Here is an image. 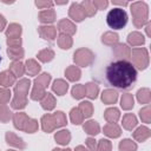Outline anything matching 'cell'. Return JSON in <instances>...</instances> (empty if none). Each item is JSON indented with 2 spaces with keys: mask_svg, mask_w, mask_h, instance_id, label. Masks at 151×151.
Segmentation results:
<instances>
[{
  "mask_svg": "<svg viewBox=\"0 0 151 151\" xmlns=\"http://www.w3.org/2000/svg\"><path fill=\"white\" fill-rule=\"evenodd\" d=\"M106 79L113 87L127 90L137 80V70L127 60H117L106 67Z\"/></svg>",
  "mask_w": 151,
  "mask_h": 151,
  "instance_id": "cell-1",
  "label": "cell"
},
{
  "mask_svg": "<svg viewBox=\"0 0 151 151\" xmlns=\"http://www.w3.org/2000/svg\"><path fill=\"white\" fill-rule=\"evenodd\" d=\"M133 25L137 28H142L149 22V6L144 1H134L130 6Z\"/></svg>",
  "mask_w": 151,
  "mask_h": 151,
  "instance_id": "cell-2",
  "label": "cell"
},
{
  "mask_svg": "<svg viewBox=\"0 0 151 151\" xmlns=\"http://www.w3.org/2000/svg\"><path fill=\"white\" fill-rule=\"evenodd\" d=\"M106 22H107V25L111 28H113V29H120L127 22V13L123 8H120V7H114V8H112L107 13V15H106Z\"/></svg>",
  "mask_w": 151,
  "mask_h": 151,
  "instance_id": "cell-3",
  "label": "cell"
},
{
  "mask_svg": "<svg viewBox=\"0 0 151 151\" xmlns=\"http://www.w3.org/2000/svg\"><path fill=\"white\" fill-rule=\"evenodd\" d=\"M130 58L132 59V63H133L132 65L140 71L145 70L149 66V52L145 47L132 48Z\"/></svg>",
  "mask_w": 151,
  "mask_h": 151,
  "instance_id": "cell-4",
  "label": "cell"
},
{
  "mask_svg": "<svg viewBox=\"0 0 151 151\" xmlns=\"http://www.w3.org/2000/svg\"><path fill=\"white\" fill-rule=\"evenodd\" d=\"M73 61L78 67H87L94 61V54L91 50L81 47L73 53Z\"/></svg>",
  "mask_w": 151,
  "mask_h": 151,
  "instance_id": "cell-5",
  "label": "cell"
},
{
  "mask_svg": "<svg viewBox=\"0 0 151 151\" xmlns=\"http://www.w3.org/2000/svg\"><path fill=\"white\" fill-rule=\"evenodd\" d=\"M31 87V81L27 78H21L18 83L14 85V97L20 98H27L28 90Z\"/></svg>",
  "mask_w": 151,
  "mask_h": 151,
  "instance_id": "cell-6",
  "label": "cell"
},
{
  "mask_svg": "<svg viewBox=\"0 0 151 151\" xmlns=\"http://www.w3.org/2000/svg\"><path fill=\"white\" fill-rule=\"evenodd\" d=\"M40 123H41V129H42V131L46 132V133H50V132L54 131L55 129H58L57 123H55V118H54V116L51 114V113L44 114V116L41 117Z\"/></svg>",
  "mask_w": 151,
  "mask_h": 151,
  "instance_id": "cell-7",
  "label": "cell"
},
{
  "mask_svg": "<svg viewBox=\"0 0 151 151\" xmlns=\"http://www.w3.org/2000/svg\"><path fill=\"white\" fill-rule=\"evenodd\" d=\"M68 17H70L73 21H76V22H80V21H83V20L86 18L81 5L78 4V2H73V4L71 5V7H70V9H68Z\"/></svg>",
  "mask_w": 151,
  "mask_h": 151,
  "instance_id": "cell-8",
  "label": "cell"
},
{
  "mask_svg": "<svg viewBox=\"0 0 151 151\" xmlns=\"http://www.w3.org/2000/svg\"><path fill=\"white\" fill-rule=\"evenodd\" d=\"M57 27H58V31L61 34H66V35H70V37H72L77 32L76 25L71 20H68V19H61V20H59Z\"/></svg>",
  "mask_w": 151,
  "mask_h": 151,
  "instance_id": "cell-9",
  "label": "cell"
},
{
  "mask_svg": "<svg viewBox=\"0 0 151 151\" xmlns=\"http://www.w3.org/2000/svg\"><path fill=\"white\" fill-rule=\"evenodd\" d=\"M38 33L42 39H45L47 41H53L57 38V27H54L52 25L40 26V27H38Z\"/></svg>",
  "mask_w": 151,
  "mask_h": 151,
  "instance_id": "cell-10",
  "label": "cell"
},
{
  "mask_svg": "<svg viewBox=\"0 0 151 151\" xmlns=\"http://www.w3.org/2000/svg\"><path fill=\"white\" fill-rule=\"evenodd\" d=\"M5 139H6V143H7L8 145L14 146V147H17V149H19V150H24V149L26 147V143L24 142V139L20 138L19 136H17L15 133L11 132V131L6 132Z\"/></svg>",
  "mask_w": 151,
  "mask_h": 151,
  "instance_id": "cell-11",
  "label": "cell"
},
{
  "mask_svg": "<svg viewBox=\"0 0 151 151\" xmlns=\"http://www.w3.org/2000/svg\"><path fill=\"white\" fill-rule=\"evenodd\" d=\"M113 53H114L116 58H118L119 60H127V59H130L131 50L127 45L118 42L117 45L113 46Z\"/></svg>",
  "mask_w": 151,
  "mask_h": 151,
  "instance_id": "cell-12",
  "label": "cell"
},
{
  "mask_svg": "<svg viewBox=\"0 0 151 151\" xmlns=\"http://www.w3.org/2000/svg\"><path fill=\"white\" fill-rule=\"evenodd\" d=\"M103 132L110 138H118L122 134V129L117 123H107L106 125H104Z\"/></svg>",
  "mask_w": 151,
  "mask_h": 151,
  "instance_id": "cell-13",
  "label": "cell"
},
{
  "mask_svg": "<svg viewBox=\"0 0 151 151\" xmlns=\"http://www.w3.org/2000/svg\"><path fill=\"white\" fill-rule=\"evenodd\" d=\"M13 119V125L17 130L19 131H24V127H25V124L27 123V120L29 119V117L25 113V112H17L13 114L12 117Z\"/></svg>",
  "mask_w": 151,
  "mask_h": 151,
  "instance_id": "cell-14",
  "label": "cell"
},
{
  "mask_svg": "<svg viewBox=\"0 0 151 151\" xmlns=\"http://www.w3.org/2000/svg\"><path fill=\"white\" fill-rule=\"evenodd\" d=\"M55 11L53 8H50V9H42L39 12L38 14V18H39V21L42 22V24H52L55 21Z\"/></svg>",
  "mask_w": 151,
  "mask_h": 151,
  "instance_id": "cell-15",
  "label": "cell"
},
{
  "mask_svg": "<svg viewBox=\"0 0 151 151\" xmlns=\"http://www.w3.org/2000/svg\"><path fill=\"white\" fill-rule=\"evenodd\" d=\"M15 77L13 76V73L7 70V71H2L0 73V87H9L12 85L15 84Z\"/></svg>",
  "mask_w": 151,
  "mask_h": 151,
  "instance_id": "cell-16",
  "label": "cell"
},
{
  "mask_svg": "<svg viewBox=\"0 0 151 151\" xmlns=\"http://www.w3.org/2000/svg\"><path fill=\"white\" fill-rule=\"evenodd\" d=\"M68 90V83L64 79H55L52 84V91L57 96H64Z\"/></svg>",
  "mask_w": 151,
  "mask_h": 151,
  "instance_id": "cell-17",
  "label": "cell"
},
{
  "mask_svg": "<svg viewBox=\"0 0 151 151\" xmlns=\"http://www.w3.org/2000/svg\"><path fill=\"white\" fill-rule=\"evenodd\" d=\"M41 70L40 64L35 59H27L25 63V73L28 76H37Z\"/></svg>",
  "mask_w": 151,
  "mask_h": 151,
  "instance_id": "cell-18",
  "label": "cell"
},
{
  "mask_svg": "<svg viewBox=\"0 0 151 151\" xmlns=\"http://www.w3.org/2000/svg\"><path fill=\"white\" fill-rule=\"evenodd\" d=\"M132 136H133V138H134L137 142L143 143V142H145L146 139L150 138L151 131H150V129L146 127V126H139V127H137V129L134 130V132H133Z\"/></svg>",
  "mask_w": 151,
  "mask_h": 151,
  "instance_id": "cell-19",
  "label": "cell"
},
{
  "mask_svg": "<svg viewBox=\"0 0 151 151\" xmlns=\"http://www.w3.org/2000/svg\"><path fill=\"white\" fill-rule=\"evenodd\" d=\"M101 100H103L104 104H107V105L114 104L118 100V92L112 90V88L104 90L103 93H101Z\"/></svg>",
  "mask_w": 151,
  "mask_h": 151,
  "instance_id": "cell-20",
  "label": "cell"
},
{
  "mask_svg": "<svg viewBox=\"0 0 151 151\" xmlns=\"http://www.w3.org/2000/svg\"><path fill=\"white\" fill-rule=\"evenodd\" d=\"M122 124H123V127L125 130H129L131 131L132 129H134L138 124V120H137V117L133 114V113H125L123 116V120H122Z\"/></svg>",
  "mask_w": 151,
  "mask_h": 151,
  "instance_id": "cell-21",
  "label": "cell"
},
{
  "mask_svg": "<svg viewBox=\"0 0 151 151\" xmlns=\"http://www.w3.org/2000/svg\"><path fill=\"white\" fill-rule=\"evenodd\" d=\"M127 42L131 46H142L145 42V38L140 32L134 31L127 35Z\"/></svg>",
  "mask_w": 151,
  "mask_h": 151,
  "instance_id": "cell-22",
  "label": "cell"
},
{
  "mask_svg": "<svg viewBox=\"0 0 151 151\" xmlns=\"http://www.w3.org/2000/svg\"><path fill=\"white\" fill-rule=\"evenodd\" d=\"M65 77L70 80V81H78L81 77V71L78 66L76 65H72V66H68L66 70H65Z\"/></svg>",
  "mask_w": 151,
  "mask_h": 151,
  "instance_id": "cell-23",
  "label": "cell"
},
{
  "mask_svg": "<svg viewBox=\"0 0 151 151\" xmlns=\"http://www.w3.org/2000/svg\"><path fill=\"white\" fill-rule=\"evenodd\" d=\"M50 83H51V74H50V73H41V74H39V76L34 79V81H33L34 87L42 88V90H45V88L50 85Z\"/></svg>",
  "mask_w": 151,
  "mask_h": 151,
  "instance_id": "cell-24",
  "label": "cell"
},
{
  "mask_svg": "<svg viewBox=\"0 0 151 151\" xmlns=\"http://www.w3.org/2000/svg\"><path fill=\"white\" fill-rule=\"evenodd\" d=\"M55 104H57V101H55L54 96H53L52 93H48V92H46V94L44 96V98L40 100L41 107H42L44 110H46V111L53 110V109L55 107Z\"/></svg>",
  "mask_w": 151,
  "mask_h": 151,
  "instance_id": "cell-25",
  "label": "cell"
},
{
  "mask_svg": "<svg viewBox=\"0 0 151 151\" xmlns=\"http://www.w3.org/2000/svg\"><path fill=\"white\" fill-rule=\"evenodd\" d=\"M104 118L107 123H117L118 119L120 118V112L117 107H109L104 112Z\"/></svg>",
  "mask_w": 151,
  "mask_h": 151,
  "instance_id": "cell-26",
  "label": "cell"
},
{
  "mask_svg": "<svg viewBox=\"0 0 151 151\" xmlns=\"http://www.w3.org/2000/svg\"><path fill=\"white\" fill-rule=\"evenodd\" d=\"M83 130L90 136H96L100 132V126L96 120H87L84 123Z\"/></svg>",
  "mask_w": 151,
  "mask_h": 151,
  "instance_id": "cell-27",
  "label": "cell"
},
{
  "mask_svg": "<svg viewBox=\"0 0 151 151\" xmlns=\"http://www.w3.org/2000/svg\"><path fill=\"white\" fill-rule=\"evenodd\" d=\"M21 33H22V28L17 22L9 24L8 27L6 28V32H5V34H6L7 38H20L21 37Z\"/></svg>",
  "mask_w": 151,
  "mask_h": 151,
  "instance_id": "cell-28",
  "label": "cell"
},
{
  "mask_svg": "<svg viewBox=\"0 0 151 151\" xmlns=\"http://www.w3.org/2000/svg\"><path fill=\"white\" fill-rule=\"evenodd\" d=\"M118 40H119V35L114 32H105L103 35H101V42L107 45V46H114L118 44Z\"/></svg>",
  "mask_w": 151,
  "mask_h": 151,
  "instance_id": "cell-29",
  "label": "cell"
},
{
  "mask_svg": "<svg viewBox=\"0 0 151 151\" xmlns=\"http://www.w3.org/2000/svg\"><path fill=\"white\" fill-rule=\"evenodd\" d=\"M7 55L13 61H20L25 55V51L22 47H8Z\"/></svg>",
  "mask_w": 151,
  "mask_h": 151,
  "instance_id": "cell-30",
  "label": "cell"
},
{
  "mask_svg": "<svg viewBox=\"0 0 151 151\" xmlns=\"http://www.w3.org/2000/svg\"><path fill=\"white\" fill-rule=\"evenodd\" d=\"M54 139L60 145H66L71 140V132L68 130H60L54 134Z\"/></svg>",
  "mask_w": 151,
  "mask_h": 151,
  "instance_id": "cell-31",
  "label": "cell"
},
{
  "mask_svg": "<svg viewBox=\"0 0 151 151\" xmlns=\"http://www.w3.org/2000/svg\"><path fill=\"white\" fill-rule=\"evenodd\" d=\"M137 100L140 104H146L149 105L151 101V91L147 87H143L140 90H138L137 92Z\"/></svg>",
  "mask_w": 151,
  "mask_h": 151,
  "instance_id": "cell-32",
  "label": "cell"
},
{
  "mask_svg": "<svg viewBox=\"0 0 151 151\" xmlns=\"http://www.w3.org/2000/svg\"><path fill=\"white\" fill-rule=\"evenodd\" d=\"M9 71L15 78H20L25 74V65L21 61H12V64L9 65Z\"/></svg>",
  "mask_w": 151,
  "mask_h": 151,
  "instance_id": "cell-33",
  "label": "cell"
},
{
  "mask_svg": "<svg viewBox=\"0 0 151 151\" xmlns=\"http://www.w3.org/2000/svg\"><path fill=\"white\" fill-rule=\"evenodd\" d=\"M85 86V96L88 97L90 99H96L99 93V86L96 83H87L84 85Z\"/></svg>",
  "mask_w": 151,
  "mask_h": 151,
  "instance_id": "cell-34",
  "label": "cell"
},
{
  "mask_svg": "<svg viewBox=\"0 0 151 151\" xmlns=\"http://www.w3.org/2000/svg\"><path fill=\"white\" fill-rule=\"evenodd\" d=\"M57 42H58V46H59L61 50H68V48H71L72 45H73V40H72V38H71L70 35L61 34V33L59 34Z\"/></svg>",
  "mask_w": 151,
  "mask_h": 151,
  "instance_id": "cell-35",
  "label": "cell"
},
{
  "mask_svg": "<svg viewBox=\"0 0 151 151\" xmlns=\"http://www.w3.org/2000/svg\"><path fill=\"white\" fill-rule=\"evenodd\" d=\"M78 109H79V111L81 112V114H83L84 118H90V117L93 114V105H92L90 101H86V100H85V101L79 103Z\"/></svg>",
  "mask_w": 151,
  "mask_h": 151,
  "instance_id": "cell-36",
  "label": "cell"
},
{
  "mask_svg": "<svg viewBox=\"0 0 151 151\" xmlns=\"http://www.w3.org/2000/svg\"><path fill=\"white\" fill-rule=\"evenodd\" d=\"M37 58L41 61V63H50L53 58H54V51L51 48H44L40 52H38Z\"/></svg>",
  "mask_w": 151,
  "mask_h": 151,
  "instance_id": "cell-37",
  "label": "cell"
},
{
  "mask_svg": "<svg viewBox=\"0 0 151 151\" xmlns=\"http://www.w3.org/2000/svg\"><path fill=\"white\" fill-rule=\"evenodd\" d=\"M134 105V99L131 93H125L120 98V106L123 110H131Z\"/></svg>",
  "mask_w": 151,
  "mask_h": 151,
  "instance_id": "cell-38",
  "label": "cell"
},
{
  "mask_svg": "<svg viewBox=\"0 0 151 151\" xmlns=\"http://www.w3.org/2000/svg\"><path fill=\"white\" fill-rule=\"evenodd\" d=\"M119 151H137V143L133 142L132 139H123L120 143H119Z\"/></svg>",
  "mask_w": 151,
  "mask_h": 151,
  "instance_id": "cell-39",
  "label": "cell"
},
{
  "mask_svg": "<svg viewBox=\"0 0 151 151\" xmlns=\"http://www.w3.org/2000/svg\"><path fill=\"white\" fill-rule=\"evenodd\" d=\"M83 9H84V13H85V17H93L96 13H97V8L94 7L93 2L90 1V0H84L80 2Z\"/></svg>",
  "mask_w": 151,
  "mask_h": 151,
  "instance_id": "cell-40",
  "label": "cell"
},
{
  "mask_svg": "<svg viewBox=\"0 0 151 151\" xmlns=\"http://www.w3.org/2000/svg\"><path fill=\"white\" fill-rule=\"evenodd\" d=\"M13 114L11 110L5 104H0V123H8L12 119Z\"/></svg>",
  "mask_w": 151,
  "mask_h": 151,
  "instance_id": "cell-41",
  "label": "cell"
},
{
  "mask_svg": "<svg viewBox=\"0 0 151 151\" xmlns=\"http://www.w3.org/2000/svg\"><path fill=\"white\" fill-rule=\"evenodd\" d=\"M70 119L74 125H79L84 122V117H83V114H81V112L79 111L78 107H73L70 111Z\"/></svg>",
  "mask_w": 151,
  "mask_h": 151,
  "instance_id": "cell-42",
  "label": "cell"
},
{
  "mask_svg": "<svg viewBox=\"0 0 151 151\" xmlns=\"http://www.w3.org/2000/svg\"><path fill=\"white\" fill-rule=\"evenodd\" d=\"M71 94L74 99H81L85 97V86L83 84L74 85L71 90Z\"/></svg>",
  "mask_w": 151,
  "mask_h": 151,
  "instance_id": "cell-43",
  "label": "cell"
},
{
  "mask_svg": "<svg viewBox=\"0 0 151 151\" xmlns=\"http://www.w3.org/2000/svg\"><path fill=\"white\" fill-rule=\"evenodd\" d=\"M39 129V124H38V120L34 119V118H29L27 120V123L25 124V127H24V131L27 132V133H34L37 132Z\"/></svg>",
  "mask_w": 151,
  "mask_h": 151,
  "instance_id": "cell-44",
  "label": "cell"
},
{
  "mask_svg": "<svg viewBox=\"0 0 151 151\" xmlns=\"http://www.w3.org/2000/svg\"><path fill=\"white\" fill-rule=\"evenodd\" d=\"M27 104V98H20V97H14L11 101V106L14 110H22L26 107Z\"/></svg>",
  "mask_w": 151,
  "mask_h": 151,
  "instance_id": "cell-45",
  "label": "cell"
},
{
  "mask_svg": "<svg viewBox=\"0 0 151 151\" xmlns=\"http://www.w3.org/2000/svg\"><path fill=\"white\" fill-rule=\"evenodd\" d=\"M139 117H140V119H142L143 123L149 124L151 122V107H150V105H146L143 109H140Z\"/></svg>",
  "mask_w": 151,
  "mask_h": 151,
  "instance_id": "cell-46",
  "label": "cell"
},
{
  "mask_svg": "<svg viewBox=\"0 0 151 151\" xmlns=\"http://www.w3.org/2000/svg\"><path fill=\"white\" fill-rule=\"evenodd\" d=\"M54 118H55V123H57V126L58 127H63L67 124V119H66V116L63 111H57L53 113Z\"/></svg>",
  "mask_w": 151,
  "mask_h": 151,
  "instance_id": "cell-47",
  "label": "cell"
},
{
  "mask_svg": "<svg viewBox=\"0 0 151 151\" xmlns=\"http://www.w3.org/2000/svg\"><path fill=\"white\" fill-rule=\"evenodd\" d=\"M112 150V143L109 139L101 138L97 144V151H111Z\"/></svg>",
  "mask_w": 151,
  "mask_h": 151,
  "instance_id": "cell-48",
  "label": "cell"
},
{
  "mask_svg": "<svg viewBox=\"0 0 151 151\" xmlns=\"http://www.w3.org/2000/svg\"><path fill=\"white\" fill-rule=\"evenodd\" d=\"M11 91L7 87H0V104H7L11 99Z\"/></svg>",
  "mask_w": 151,
  "mask_h": 151,
  "instance_id": "cell-49",
  "label": "cell"
},
{
  "mask_svg": "<svg viewBox=\"0 0 151 151\" xmlns=\"http://www.w3.org/2000/svg\"><path fill=\"white\" fill-rule=\"evenodd\" d=\"M45 94H46V91L45 90L38 88V87H33V90L31 92V99L32 100H41Z\"/></svg>",
  "mask_w": 151,
  "mask_h": 151,
  "instance_id": "cell-50",
  "label": "cell"
},
{
  "mask_svg": "<svg viewBox=\"0 0 151 151\" xmlns=\"http://www.w3.org/2000/svg\"><path fill=\"white\" fill-rule=\"evenodd\" d=\"M35 6L38 7V8H41V9H50V8H52V6L54 5V2L53 1H50V0H45V1H42V0H37L35 2Z\"/></svg>",
  "mask_w": 151,
  "mask_h": 151,
  "instance_id": "cell-51",
  "label": "cell"
},
{
  "mask_svg": "<svg viewBox=\"0 0 151 151\" xmlns=\"http://www.w3.org/2000/svg\"><path fill=\"white\" fill-rule=\"evenodd\" d=\"M6 42L8 47H21L22 40L21 38H7Z\"/></svg>",
  "mask_w": 151,
  "mask_h": 151,
  "instance_id": "cell-52",
  "label": "cell"
},
{
  "mask_svg": "<svg viewBox=\"0 0 151 151\" xmlns=\"http://www.w3.org/2000/svg\"><path fill=\"white\" fill-rule=\"evenodd\" d=\"M85 144H86L87 151H97V140L94 138H92V137L86 138Z\"/></svg>",
  "mask_w": 151,
  "mask_h": 151,
  "instance_id": "cell-53",
  "label": "cell"
},
{
  "mask_svg": "<svg viewBox=\"0 0 151 151\" xmlns=\"http://www.w3.org/2000/svg\"><path fill=\"white\" fill-rule=\"evenodd\" d=\"M92 2L94 5V7L97 8V11L98 9H104V8H106L109 6V1L107 0H93Z\"/></svg>",
  "mask_w": 151,
  "mask_h": 151,
  "instance_id": "cell-54",
  "label": "cell"
},
{
  "mask_svg": "<svg viewBox=\"0 0 151 151\" xmlns=\"http://www.w3.org/2000/svg\"><path fill=\"white\" fill-rule=\"evenodd\" d=\"M6 25H7V22H6L5 17H4L2 14H0V32L6 28Z\"/></svg>",
  "mask_w": 151,
  "mask_h": 151,
  "instance_id": "cell-55",
  "label": "cell"
},
{
  "mask_svg": "<svg viewBox=\"0 0 151 151\" xmlns=\"http://www.w3.org/2000/svg\"><path fill=\"white\" fill-rule=\"evenodd\" d=\"M112 4H113V5H119V6H127V5H129L127 1H118V0H113Z\"/></svg>",
  "mask_w": 151,
  "mask_h": 151,
  "instance_id": "cell-56",
  "label": "cell"
},
{
  "mask_svg": "<svg viewBox=\"0 0 151 151\" xmlns=\"http://www.w3.org/2000/svg\"><path fill=\"white\" fill-rule=\"evenodd\" d=\"M145 31H146V35H147V37H151V24H150V22L146 24Z\"/></svg>",
  "mask_w": 151,
  "mask_h": 151,
  "instance_id": "cell-57",
  "label": "cell"
},
{
  "mask_svg": "<svg viewBox=\"0 0 151 151\" xmlns=\"http://www.w3.org/2000/svg\"><path fill=\"white\" fill-rule=\"evenodd\" d=\"M74 151H87V149H86L85 146H83V145H78Z\"/></svg>",
  "mask_w": 151,
  "mask_h": 151,
  "instance_id": "cell-58",
  "label": "cell"
},
{
  "mask_svg": "<svg viewBox=\"0 0 151 151\" xmlns=\"http://www.w3.org/2000/svg\"><path fill=\"white\" fill-rule=\"evenodd\" d=\"M52 151H72V150L68 149V147H67V149H58V147H55V149H53Z\"/></svg>",
  "mask_w": 151,
  "mask_h": 151,
  "instance_id": "cell-59",
  "label": "cell"
},
{
  "mask_svg": "<svg viewBox=\"0 0 151 151\" xmlns=\"http://www.w3.org/2000/svg\"><path fill=\"white\" fill-rule=\"evenodd\" d=\"M7 151H17V150H7Z\"/></svg>",
  "mask_w": 151,
  "mask_h": 151,
  "instance_id": "cell-60",
  "label": "cell"
},
{
  "mask_svg": "<svg viewBox=\"0 0 151 151\" xmlns=\"http://www.w3.org/2000/svg\"><path fill=\"white\" fill-rule=\"evenodd\" d=\"M0 63H1V55H0Z\"/></svg>",
  "mask_w": 151,
  "mask_h": 151,
  "instance_id": "cell-61",
  "label": "cell"
}]
</instances>
